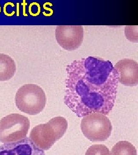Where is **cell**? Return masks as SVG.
<instances>
[{
	"mask_svg": "<svg viewBox=\"0 0 138 155\" xmlns=\"http://www.w3.org/2000/svg\"><path fill=\"white\" fill-rule=\"evenodd\" d=\"M63 101L78 117L109 114L115 105L118 79L109 61L89 56L67 66Z\"/></svg>",
	"mask_w": 138,
	"mask_h": 155,
	"instance_id": "cell-1",
	"label": "cell"
},
{
	"mask_svg": "<svg viewBox=\"0 0 138 155\" xmlns=\"http://www.w3.org/2000/svg\"><path fill=\"white\" fill-rule=\"evenodd\" d=\"M67 127L66 118L55 117L47 123L39 124L33 127L30 133L29 139L39 149L47 150L63 136Z\"/></svg>",
	"mask_w": 138,
	"mask_h": 155,
	"instance_id": "cell-2",
	"label": "cell"
},
{
	"mask_svg": "<svg viewBox=\"0 0 138 155\" xmlns=\"http://www.w3.org/2000/svg\"><path fill=\"white\" fill-rule=\"evenodd\" d=\"M44 90L35 84H26L17 91L15 102L17 107L29 115H37L43 110L46 105Z\"/></svg>",
	"mask_w": 138,
	"mask_h": 155,
	"instance_id": "cell-3",
	"label": "cell"
},
{
	"mask_svg": "<svg viewBox=\"0 0 138 155\" xmlns=\"http://www.w3.org/2000/svg\"><path fill=\"white\" fill-rule=\"evenodd\" d=\"M30 121L27 117L11 114L0 120V142L7 144L22 140L27 137Z\"/></svg>",
	"mask_w": 138,
	"mask_h": 155,
	"instance_id": "cell-4",
	"label": "cell"
},
{
	"mask_svg": "<svg viewBox=\"0 0 138 155\" xmlns=\"http://www.w3.org/2000/svg\"><path fill=\"white\" fill-rule=\"evenodd\" d=\"M81 128L83 135L90 141L101 142L110 137L112 125L105 115L93 113L83 117Z\"/></svg>",
	"mask_w": 138,
	"mask_h": 155,
	"instance_id": "cell-5",
	"label": "cell"
},
{
	"mask_svg": "<svg viewBox=\"0 0 138 155\" xmlns=\"http://www.w3.org/2000/svg\"><path fill=\"white\" fill-rule=\"evenodd\" d=\"M58 43L67 51L78 49L83 40V28L81 25H58L55 30Z\"/></svg>",
	"mask_w": 138,
	"mask_h": 155,
	"instance_id": "cell-6",
	"label": "cell"
},
{
	"mask_svg": "<svg viewBox=\"0 0 138 155\" xmlns=\"http://www.w3.org/2000/svg\"><path fill=\"white\" fill-rule=\"evenodd\" d=\"M114 68L119 82L130 87L136 86L138 84V64L136 61L124 59L117 61Z\"/></svg>",
	"mask_w": 138,
	"mask_h": 155,
	"instance_id": "cell-7",
	"label": "cell"
},
{
	"mask_svg": "<svg viewBox=\"0 0 138 155\" xmlns=\"http://www.w3.org/2000/svg\"><path fill=\"white\" fill-rule=\"evenodd\" d=\"M0 155H45L44 150L38 148L29 138L0 146Z\"/></svg>",
	"mask_w": 138,
	"mask_h": 155,
	"instance_id": "cell-8",
	"label": "cell"
},
{
	"mask_svg": "<svg viewBox=\"0 0 138 155\" xmlns=\"http://www.w3.org/2000/svg\"><path fill=\"white\" fill-rule=\"evenodd\" d=\"M16 66L14 60L11 56L0 54V81H6L15 75Z\"/></svg>",
	"mask_w": 138,
	"mask_h": 155,
	"instance_id": "cell-9",
	"label": "cell"
},
{
	"mask_svg": "<svg viewBox=\"0 0 138 155\" xmlns=\"http://www.w3.org/2000/svg\"><path fill=\"white\" fill-rule=\"evenodd\" d=\"M110 155H137V151L132 143L120 141L113 147Z\"/></svg>",
	"mask_w": 138,
	"mask_h": 155,
	"instance_id": "cell-10",
	"label": "cell"
},
{
	"mask_svg": "<svg viewBox=\"0 0 138 155\" xmlns=\"http://www.w3.org/2000/svg\"><path fill=\"white\" fill-rule=\"evenodd\" d=\"M85 155H110L108 148L103 144H96L90 146Z\"/></svg>",
	"mask_w": 138,
	"mask_h": 155,
	"instance_id": "cell-11",
	"label": "cell"
},
{
	"mask_svg": "<svg viewBox=\"0 0 138 155\" xmlns=\"http://www.w3.org/2000/svg\"><path fill=\"white\" fill-rule=\"evenodd\" d=\"M0 12H1V7H0Z\"/></svg>",
	"mask_w": 138,
	"mask_h": 155,
	"instance_id": "cell-12",
	"label": "cell"
}]
</instances>
